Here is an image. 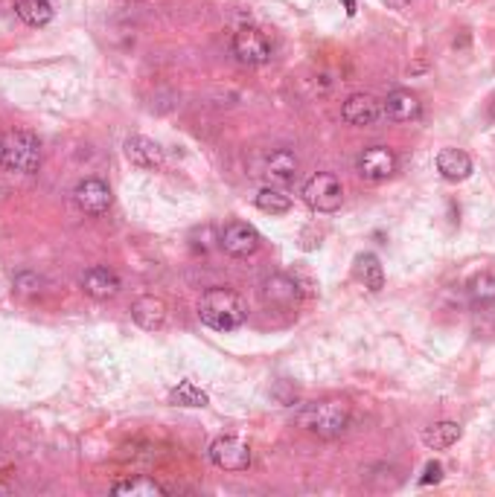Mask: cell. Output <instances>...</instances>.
<instances>
[{
	"instance_id": "obj_1",
	"label": "cell",
	"mask_w": 495,
	"mask_h": 497,
	"mask_svg": "<svg viewBox=\"0 0 495 497\" xmlns=\"http://www.w3.org/2000/svg\"><path fill=\"white\" fill-rule=\"evenodd\" d=\"M248 317L245 302L230 288H208L199 302V320L213 331H237Z\"/></svg>"
},
{
	"instance_id": "obj_2",
	"label": "cell",
	"mask_w": 495,
	"mask_h": 497,
	"mask_svg": "<svg viewBox=\"0 0 495 497\" xmlns=\"http://www.w3.org/2000/svg\"><path fill=\"white\" fill-rule=\"evenodd\" d=\"M350 416H353V410L347 402H341V398H326V402L306 405L297 413V422H300V427H306V431L315 436L335 439L347 431Z\"/></svg>"
},
{
	"instance_id": "obj_3",
	"label": "cell",
	"mask_w": 495,
	"mask_h": 497,
	"mask_svg": "<svg viewBox=\"0 0 495 497\" xmlns=\"http://www.w3.org/2000/svg\"><path fill=\"white\" fill-rule=\"evenodd\" d=\"M0 166L6 172L33 175L41 166V143L33 131L12 129L0 134Z\"/></svg>"
},
{
	"instance_id": "obj_4",
	"label": "cell",
	"mask_w": 495,
	"mask_h": 497,
	"mask_svg": "<svg viewBox=\"0 0 495 497\" xmlns=\"http://www.w3.org/2000/svg\"><path fill=\"white\" fill-rule=\"evenodd\" d=\"M304 201L315 213H335L344 204V186L333 172H318L304 184Z\"/></svg>"
},
{
	"instance_id": "obj_5",
	"label": "cell",
	"mask_w": 495,
	"mask_h": 497,
	"mask_svg": "<svg viewBox=\"0 0 495 497\" xmlns=\"http://www.w3.org/2000/svg\"><path fill=\"white\" fill-rule=\"evenodd\" d=\"M218 244H222V251L228 256L248 259V256H254L259 251L263 239H259L257 227L245 225V221H230V225H225L222 233H218Z\"/></svg>"
},
{
	"instance_id": "obj_6",
	"label": "cell",
	"mask_w": 495,
	"mask_h": 497,
	"mask_svg": "<svg viewBox=\"0 0 495 497\" xmlns=\"http://www.w3.org/2000/svg\"><path fill=\"white\" fill-rule=\"evenodd\" d=\"M233 55L242 62V64H266L271 59V41L263 30L257 26H242V30L233 35Z\"/></svg>"
},
{
	"instance_id": "obj_7",
	"label": "cell",
	"mask_w": 495,
	"mask_h": 497,
	"mask_svg": "<svg viewBox=\"0 0 495 497\" xmlns=\"http://www.w3.org/2000/svg\"><path fill=\"white\" fill-rule=\"evenodd\" d=\"M210 460L222 472H245L251 465V448L239 436H218L210 445Z\"/></svg>"
},
{
	"instance_id": "obj_8",
	"label": "cell",
	"mask_w": 495,
	"mask_h": 497,
	"mask_svg": "<svg viewBox=\"0 0 495 497\" xmlns=\"http://www.w3.org/2000/svg\"><path fill=\"white\" fill-rule=\"evenodd\" d=\"M73 201L85 215H105L108 210H112L114 196H112V189H108V184L100 181V177H85V181L76 184Z\"/></svg>"
},
{
	"instance_id": "obj_9",
	"label": "cell",
	"mask_w": 495,
	"mask_h": 497,
	"mask_svg": "<svg viewBox=\"0 0 495 497\" xmlns=\"http://www.w3.org/2000/svg\"><path fill=\"white\" fill-rule=\"evenodd\" d=\"M355 169L364 177V181H388V177L396 172V155L388 146H370L359 155V163Z\"/></svg>"
},
{
	"instance_id": "obj_10",
	"label": "cell",
	"mask_w": 495,
	"mask_h": 497,
	"mask_svg": "<svg viewBox=\"0 0 495 497\" xmlns=\"http://www.w3.org/2000/svg\"><path fill=\"white\" fill-rule=\"evenodd\" d=\"M382 117V102L374 93H353L347 102L341 105V119L347 126H374V122Z\"/></svg>"
},
{
	"instance_id": "obj_11",
	"label": "cell",
	"mask_w": 495,
	"mask_h": 497,
	"mask_svg": "<svg viewBox=\"0 0 495 497\" xmlns=\"http://www.w3.org/2000/svg\"><path fill=\"white\" fill-rule=\"evenodd\" d=\"M82 292L93 300H112L120 294V276L112 268H102V265L88 268L82 273Z\"/></svg>"
},
{
	"instance_id": "obj_12",
	"label": "cell",
	"mask_w": 495,
	"mask_h": 497,
	"mask_svg": "<svg viewBox=\"0 0 495 497\" xmlns=\"http://www.w3.org/2000/svg\"><path fill=\"white\" fill-rule=\"evenodd\" d=\"M382 110L393 122H414L422 114V102L411 91H403L400 88V91H391L388 93V100L382 102Z\"/></svg>"
},
{
	"instance_id": "obj_13",
	"label": "cell",
	"mask_w": 495,
	"mask_h": 497,
	"mask_svg": "<svg viewBox=\"0 0 495 497\" xmlns=\"http://www.w3.org/2000/svg\"><path fill=\"white\" fill-rule=\"evenodd\" d=\"M126 158L134 166H141V169H160L163 166V148L155 140H149V137L134 134L126 140Z\"/></svg>"
},
{
	"instance_id": "obj_14",
	"label": "cell",
	"mask_w": 495,
	"mask_h": 497,
	"mask_svg": "<svg viewBox=\"0 0 495 497\" xmlns=\"http://www.w3.org/2000/svg\"><path fill=\"white\" fill-rule=\"evenodd\" d=\"M437 172L451 184H461L472 175V158L463 148H443L437 155Z\"/></svg>"
},
{
	"instance_id": "obj_15",
	"label": "cell",
	"mask_w": 495,
	"mask_h": 497,
	"mask_svg": "<svg viewBox=\"0 0 495 497\" xmlns=\"http://www.w3.org/2000/svg\"><path fill=\"white\" fill-rule=\"evenodd\" d=\"M131 317L141 329L158 331V329H163V323H167V306H163L160 297H141L131 306Z\"/></svg>"
},
{
	"instance_id": "obj_16",
	"label": "cell",
	"mask_w": 495,
	"mask_h": 497,
	"mask_svg": "<svg viewBox=\"0 0 495 497\" xmlns=\"http://www.w3.org/2000/svg\"><path fill=\"white\" fill-rule=\"evenodd\" d=\"M297 172V158L288 148H274L271 155L263 160V172L271 184H288Z\"/></svg>"
},
{
	"instance_id": "obj_17",
	"label": "cell",
	"mask_w": 495,
	"mask_h": 497,
	"mask_svg": "<svg viewBox=\"0 0 495 497\" xmlns=\"http://www.w3.org/2000/svg\"><path fill=\"white\" fill-rule=\"evenodd\" d=\"M355 276H359V282L374 294H379L384 288V268H382L379 256H374V253L355 256Z\"/></svg>"
},
{
	"instance_id": "obj_18",
	"label": "cell",
	"mask_w": 495,
	"mask_h": 497,
	"mask_svg": "<svg viewBox=\"0 0 495 497\" xmlns=\"http://www.w3.org/2000/svg\"><path fill=\"white\" fill-rule=\"evenodd\" d=\"M461 425L458 422H437L422 431V445L429 451H446L461 439Z\"/></svg>"
},
{
	"instance_id": "obj_19",
	"label": "cell",
	"mask_w": 495,
	"mask_h": 497,
	"mask_svg": "<svg viewBox=\"0 0 495 497\" xmlns=\"http://www.w3.org/2000/svg\"><path fill=\"white\" fill-rule=\"evenodd\" d=\"M470 300L475 311H495V276L478 273L470 280Z\"/></svg>"
},
{
	"instance_id": "obj_20",
	"label": "cell",
	"mask_w": 495,
	"mask_h": 497,
	"mask_svg": "<svg viewBox=\"0 0 495 497\" xmlns=\"http://www.w3.org/2000/svg\"><path fill=\"white\" fill-rule=\"evenodd\" d=\"M297 282L292 280V276H271V280L266 282V302H271V306H292V302L297 300Z\"/></svg>"
},
{
	"instance_id": "obj_21",
	"label": "cell",
	"mask_w": 495,
	"mask_h": 497,
	"mask_svg": "<svg viewBox=\"0 0 495 497\" xmlns=\"http://www.w3.org/2000/svg\"><path fill=\"white\" fill-rule=\"evenodd\" d=\"M117 497H163L167 489L155 483L152 477H131V480H120L112 489Z\"/></svg>"
},
{
	"instance_id": "obj_22",
	"label": "cell",
	"mask_w": 495,
	"mask_h": 497,
	"mask_svg": "<svg viewBox=\"0 0 495 497\" xmlns=\"http://www.w3.org/2000/svg\"><path fill=\"white\" fill-rule=\"evenodd\" d=\"M15 15L30 26H47L53 21V4L50 0H18Z\"/></svg>"
},
{
	"instance_id": "obj_23",
	"label": "cell",
	"mask_w": 495,
	"mask_h": 497,
	"mask_svg": "<svg viewBox=\"0 0 495 497\" xmlns=\"http://www.w3.org/2000/svg\"><path fill=\"white\" fill-rule=\"evenodd\" d=\"M257 210H263L266 215H286L288 210H292V198L286 196V192L274 189V186H263L257 192Z\"/></svg>"
},
{
	"instance_id": "obj_24",
	"label": "cell",
	"mask_w": 495,
	"mask_h": 497,
	"mask_svg": "<svg viewBox=\"0 0 495 497\" xmlns=\"http://www.w3.org/2000/svg\"><path fill=\"white\" fill-rule=\"evenodd\" d=\"M170 402L178 405V407H208L210 398H208V393L201 390V387H196L192 381H181L178 387H172Z\"/></svg>"
},
{
	"instance_id": "obj_25",
	"label": "cell",
	"mask_w": 495,
	"mask_h": 497,
	"mask_svg": "<svg viewBox=\"0 0 495 497\" xmlns=\"http://www.w3.org/2000/svg\"><path fill=\"white\" fill-rule=\"evenodd\" d=\"M440 480H443V465L429 463V465H425L422 477H420V486H432V483H440Z\"/></svg>"
},
{
	"instance_id": "obj_26",
	"label": "cell",
	"mask_w": 495,
	"mask_h": 497,
	"mask_svg": "<svg viewBox=\"0 0 495 497\" xmlns=\"http://www.w3.org/2000/svg\"><path fill=\"white\" fill-rule=\"evenodd\" d=\"M341 4H344V9H347V15L353 18L355 15V0H341Z\"/></svg>"
},
{
	"instance_id": "obj_27",
	"label": "cell",
	"mask_w": 495,
	"mask_h": 497,
	"mask_svg": "<svg viewBox=\"0 0 495 497\" xmlns=\"http://www.w3.org/2000/svg\"><path fill=\"white\" fill-rule=\"evenodd\" d=\"M388 4H391L393 9H403V6H408V4H411V0H388Z\"/></svg>"
}]
</instances>
